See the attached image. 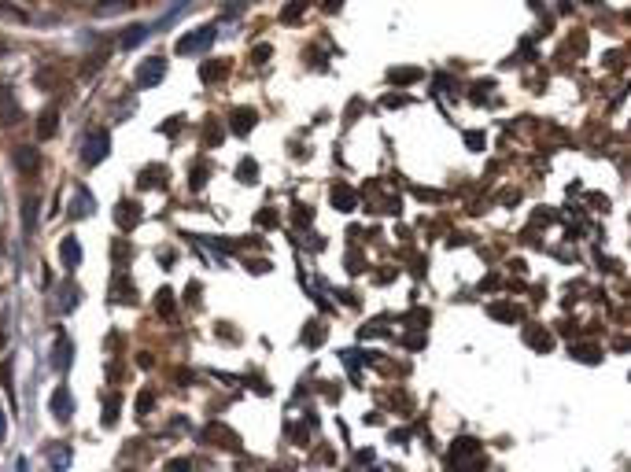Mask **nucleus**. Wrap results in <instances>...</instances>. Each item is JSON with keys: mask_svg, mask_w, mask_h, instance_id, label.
<instances>
[{"mask_svg": "<svg viewBox=\"0 0 631 472\" xmlns=\"http://www.w3.org/2000/svg\"><path fill=\"white\" fill-rule=\"evenodd\" d=\"M214 26H200V30H192L185 37H177V56H196V52L211 48L214 45Z\"/></svg>", "mask_w": 631, "mask_h": 472, "instance_id": "1", "label": "nucleus"}, {"mask_svg": "<svg viewBox=\"0 0 631 472\" xmlns=\"http://www.w3.org/2000/svg\"><path fill=\"white\" fill-rule=\"evenodd\" d=\"M107 144H111L107 129H96V133H89L85 144H82V159H85V166L104 163V159H107Z\"/></svg>", "mask_w": 631, "mask_h": 472, "instance_id": "2", "label": "nucleus"}, {"mask_svg": "<svg viewBox=\"0 0 631 472\" xmlns=\"http://www.w3.org/2000/svg\"><path fill=\"white\" fill-rule=\"evenodd\" d=\"M163 78H166V59L151 56V59L140 63V71H137V89H156Z\"/></svg>", "mask_w": 631, "mask_h": 472, "instance_id": "3", "label": "nucleus"}, {"mask_svg": "<svg viewBox=\"0 0 631 472\" xmlns=\"http://www.w3.org/2000/svg\"><path fill=\"white\" fill-rule=\"evenodd\" d=\"M19 118H22V111H19L15 96L8 93V85H0V122H4V126H15Z\"/></svg>", "mask_w": 631, "mask_h": 472, "instance_id": "4", "label": "nucleus"}, {"mask_svg": "<svg viewBox=\"0 0 631 472\" xmlns=\"http://www.w3.org/2000/svg\"><path fill=\"white\" fill-rule=\"evenodd\" d=\"M52 413L59 417V421H70V417H74V399H70L67 388H56V395H52Z\"/></svg>", "mask_w": 631, "mask_h": 472, "instance_id": "5", "label": "nucleus"}, {"mask_svg": "<svg viewBox=\"0 0 631 472\" xmlns=\"http://www.w3.org/2000/svg\"><path fill=\"white\" fill-rule=\"evenodd\" d=\"M59 258H63V266H67V270H78L82 266V244L74 240V236H67L63 247H59Z\"/></svg>", "mask_w": 631, "mask_h": 472, "instance_id": "6", "label": "nucleus"}, {"mask_svg": "<svg viewBox=\"0 0 631 472\" xmlns=\"http://www.w3.org/2000/svg\"><path fill=\"white\" fill-rule=\"evenodd\" d=\"M469 454H480V443H476V439H458L454 447H450L447 462H450V465H461V462H466Z\"/></svg>", "mask_w": 631, "mask_h": 472, "instance_id": "7", "label": "nucleus"}, {"mask_svg": "<svg viewBox=\"0 0 631 472\" xmlns=\"http://www.w3.org/2000/svg\"><path fill=\"white\" fill-rule=\"evenodd\" d=\"M70 354H74V344L59 332V336H56V358H52V365H56V369H67V365H70Z\"/></svg>", "mask_w": 631, "mask_h": 472, "instance_id": "8", "label": "nucleus"}, {"mask_svg": "<svg viewBox=\"0 0 631 472\" xmlns=\"http://www.w3.org/2000/svg\"><path fill=\"white\" fill-rule=\"evenodd\" d=\"M114 218H119V226H122V229H133L137 221H140V203H133V200H130V203H122L119 211H114Z\"/></svg>", "mask_w": 631, "mask_h": 472, "instance_id": "9", "label": "nucleus"}, {"mask_svg": "<svg viewBox=\"0 0 631 472\" xmlns=\"http://www.w3.org/2000/svg\"><path fill=\"white\" fill-rule=\"evenodd\" d=\"M15 166L22 170V174H34V170H37V148H30V144L15 148Z\"/></svg>", "mask_w": 631, "mask_h": 472, "instance_id": "10", "label": "nucleus"}, {"mask_svg": "<svg viewBox=\"0 0 631 472\" xmlns=\"http://www.w3.org/2000/svg\"><path fill=\"white\" fill-rule=\"evenodd\" d=\"M255 118H259V115H255L251 108L233 111V129H237V133H251V129H255Z\"/></svg>", "mask_w": 631, "mask_h": 472, "instance_id": "11", "label": "nucleus"}, {"mask_svg": "<svg viewBox=\"0 0 631 472\" xmlns=\"http://www.w3.org/2000/svg\"><path fill=\"white\" fill-rule=\"evenodd\" d=\"M137 185H140V189H151V185H159V189H163V185H166V170H163V166H148L144 174H140Z\"/></svg>", "mask_w": 631, "mask_h": 472, "instance_id": "12", "label": "nucleus"}, {"mask_svg": "<svg viewBox=\"0 0 631 472\" xmlns=\"http://www.w3.org/2000/svg\"><path fill=\"white\" fill-rule=\"evenodd\" d=\"M332 203H336V211H355V192L347 185H336L332 189Z\"/></svg>", "mask_w": 631, "mask_h": 472, "instance_id": "13", "label": "nucleus"}, {"mask_svg": "<svg viewBox=\"0 0 631 472\" xmlns=\"http://www.w3.org/2000/svg\"><path fill=\"white\" fill-rule=\"evenodd\" d=\"M487 314H491V318H498V321H517V318H521V307H513V303H495V307H487Z\"/></svg>", "mask_w": 631, "mask_h": 472, "instance_id": "14", "label": "nucleus"}, {"mask_svg": "<svg viewBox=\"0 0 631 472\" xmlns=\"http://www.w3.org/2000/svg\"><path fill=\"white\" fill-rule=\"evenodd\" d=\"M74 218H85V214H93V196H89L85 189H78V196H74V211H70Z\"/></svg>", "mask_w": 631, "mask_h": 472, "instance_id": "15", "label": "nucleus"}, {"mask_svg": "<svg viewBox=\"0 0 631 472\" xmlns=\"http://www.w3.org/2000/svg\"><path fill=\"white\" fill-rule=\"evenodd\" d=\"M388 78H392V85H410V82H417V78H421V71L417 67H403V71H392Z\"/></svg>", "mask_w": 631, "mask_h": 472, "instance_id": "16", "label": "nucleus"}, {"mask_svg": "<svg viewBox=\"0 0 631 472\" xmlns=\"http://www.w3.org/2000/svg\"><path fill=\"white\" fill-rule=\"evenodd\" d=\"M148 34H151V30H148V26H130V34H126V37H122V48H137V45H140V41H144V37H148Z\"/></svg>", "mask_w": 631, "mask_h": 472, "instance_id": "17", "label": "nucleus"}, {"mask_svg": "<svg viewBox=\"0 0 631 472\" xmlns=\"http://www.w3.org/2000/svg\"><path fill=\"white\" fill-rule=\"evenodd\" d=\"M56 118H59V111L48 108V111L41 115V129H37V133H41V137H52V133H56Z\"/></svg>", "mask_w": 631, "mask_h": 472, "instance_id": "18", "label": "nucleus"}, {"mask_svg": "<svg viewBox=\"0 0 631 472\" xmlns=\"http://www.w3.org/2000/svg\"><path fill=\"white\" fill-rule=\"evenodd\" d=\"M133 0H107V4H96V15H119V11H126Z\"/></svg>", "mask_w": 631, "mask_h": 472, "instance_id": "19", "label": "nucleus"}, {"mask_svg": "<svg viewBox=\"0 0 631 472\" xmlns=\"http://www.w3.org/2000/svg\"><path fill=\"white\" fill-rule=\"evenodd\" d=\"M48 462H52V469H67L70 465V450L67 447H52V450H48Z\"/></svg>", "mask_w": 631, "mask_h": 472, "instance_id": "20", "label": "nucleus"}, {"mask_svg": "<svg viewBox=\"0 0 631 472\" xmlns=\"http://www.w3.org/2000/svg\"><path fill=\"white\" fill-rule=\"evenodd\" d=\"M303 11H306V0H292V4L281 11V22H295V19L303 15Z\"/></svg>", "mask_w": 631, "mask_h": 472, "instance_id": "21", "label": "nucleus"}, {"mask_svg": "<svg viewBox=\"0 0 631 472\" xmlns=\"http://www.w3.org/2000/svg\"><path fill=\"white\" fill-rule=\"evenodd\" d=\"M159 314L163 318H174V292H166V288L159 292Z\"/></svg>", "mask_w": 631, "mask_h": 472, "instance_id": "22", "label": "nucleus"}, {"mask_svg": "<svg viewBox=\"0 0 631 472\" xmlns=\"http://www.w3.org/2000/svg\"><path fill=\"white\" fill-rule=\"evenodd\" d=\"M255 174H259V166H255L251 159H248V163H240V181H248V185H255V181H259Z\"/></svg>", "mask_w": 631, "mask_h": 472, "instance_id": "23", "label": "nucleus"}, {"mask_svg": "<svg viewBox=\"0 0 631 472\" xmlns=\"http://www.w3.org/2000/svg\"><path fill=\"white\" fill-rule=\"evenodd\" d=\"M321 336H325V332H321V325H318V321H311V329L303 332V339H306L311 347H318V344H321Z\"/></svg>", "mask_w": 631, "mask_h": 472, "instance_id": "24", "label": "nucleus"}, {"mask_svg": "<svg viewBox=\"0 0 631 472\" xmlns=\"http://www.w3.org/2000/svg\"><path fill=\"white\" fill-rule=\"evenodd\" d=\"M203 181H207V166L200 163L196 170H192V189H203Z\"/></svg>", "mask_w": 631, "mask_h": 472, "instance_id": "25", "label": "nucleus"}, {"mask_svg": "<svg viewBox=\"0 0 631 472\" xmlns=\"http://www.w3.org/2000/svg\"><path fill=\"white\" fill-rule=\"evenodd\" d=\"M528 344H532V347H543V351H547V347H550V336H543V332H528Z\"/></svg>", "mask_w": 631, "mask_h": 472, "instance_id": "26", "label": "nucleus"}, {"mask_svg": "<svg viewBox=\"0 0 631 472\" xmlns=\"http://www.w3.org/2000/svg\"><path fill=\"white\" fill-rule=\"evenodd\" d=\"M114 417H119V399H107V413H104V425H114Z\"/></svg>", "mask_w": 631, "mask_h": 472, "instance_id": "27", "label": "nucleus"}, {"mask_svg": "<svg viewBox=\"0 0 631 472\" xmlns=\"http://www.w3.org/2000/svg\"><path fill=\"white\" fill-rule=\"evenodd\" d=\"M148 410H151V391H144V395H140V399H137V413H140V417H144Z\"/></svg>", "mask_w": 631, "mask_h": 472, "instance_id": "28", "label": "nucleus"}, {"mask_svg": "<svg viewBox=\"0 0 631 472\" xmlns=\"http://www.w3.org/2000/svg\"><path fill=\"white\" fill-rule=\"evenodd\" d=\"M466 144H469L473 152H480V148H484V133H466Z\"/></svg>", "mask_w": 631, "mask_h": 472, "instance_id": "29", "label": "nucleus"}, {"mask_svg": "<svg viewBox=\"0 0 631 472\" xmlns=\"http://www.w3.org/2000/svg\"><path fill=\"white\" fill-rule=\"evenodd\" d=\"M269 52H274L269 45H259V48H255V63H266V59H269Z\"/></svg>", "mask_w": 631, "mask_h": 472, "instance_id": "30", "label": "nucleus"}, {"mask_svg": "<svg viewBox=\"0 0 631 472\" xmlns=\"http://www.w3.org/2000/svg\"><path fill=\"white\" fill-rule=\"evenodd\" d=\"M34 207H37V203L27 200V233H34Z\"/></svg>", "mask_w": 631, "mask_h": 472, "instance_id": "31", "label": "nucleus"}, {"mask_svg": "<svg viewBox=\"0 0 631 472\" xmlns=\"http://www.w3.org/2000/svg\"><path fill=\"white\" fill-rule=\"evenodd\" d=\"M343 8V0H325V11H340Z\"/></svg>", "mask_w": 631, "mask_h": 472, "instance_id": "32", "label": "nucleus"}, {"mask_svg": "<svg viewBox=\"0 0 631 472\" xmlns=\"http://www.w3.org/2000/svg\"><path fill=\"white\" fill-rule=\"evenodd\" d=\"M4 417H8V413H4V410H0V439H4Z\"/></svg>", "mask_w": 631, "mask_h": 472, "instance_id": "33", "label": "nucleus"}, {"mask_svg": "<svg viewBox=\"0 0 631 472\" xmlns=\"http://www.w3.org/2000/svg\"><path fill=\"white\" fill-rule=\"evenodd\" d=\"M0 52H8V41H0Z\"/></svg>", "mask_w": 631, "mask_h": 472, "instance_id": "34", "label": "nucleus"}]
</instances>
